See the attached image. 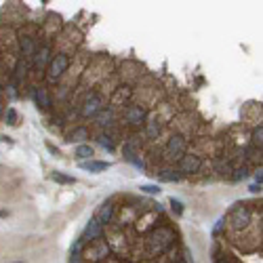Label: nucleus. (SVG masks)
<instances>
[{
	"instance_id": "obj_1",
	"label": "nucleus",
	"mask_w": 263,
	"mask_h": 263,
	"mask_svg": "<svg viewBox=\"0 0 263 263\" xmlns=\"http://www.w3.org/2000/svg\"><path fill=\"white\" fill-rule=\"evenodd\" d=\"M185 147H188V141H185L181 135H173L169 139V143L164 147V158L166 160H179L185 156Z\"/></svg>"
},
{
	"instance_id": "obj_2",
	"label": "nucleus",
	"mask_w": 263,
	"mask_h": 263,
	"mask_svg": "<svg viewBox=\"0 0 263 263\" xmlns=\"http://www.w3.org/2000/svg\"><path fill=\"white\" fill-rule=\"evenodd\" d=\"M70 66V57L68 55H57L51 59L49 63V80L55 82L57 78H61L63 74H66V70Z\"/></svg>"
},
{
	"instance_id": "obj_3",
	"label": "nucleus",
	"mask_w": 263,
	"mask_h": 263,
	"mask_svg": "<svg viewBox=\"0 0 263 263\" xmlns=\"http://www.w3.org/2000/svg\"><path fill=\"white\" fill-rule=\"evenodd\" d=\"M202 160L198 156H192V154H185L183 158H179V173L181 175H194V173L200 171Z\"/></svg>"
},
{
	"instance_id": "obj_4",
	"label": "nucleus",
	"mask_w": 263,
	"mask_h": 263,
	"mask_svg": "<svg viewBox=\"0 0 263 263\" xmlns=\"http://www.w3.org/2000/svg\"><path fill=\"white\" fill-rule=\"evenodd\" d=\"M229 223H232V228H236V229L246 228L248 223H251V210L246 207H236L232 210V215H229Z\"/></svg>"
},
{
	"instance_id": "obj_5",
	"label": "nucleus",
	"mask_w": 263,
	"mask_h": 263,
	"mask_svg": "<svg viewBox=\"0 0 263 263\" xmlns=\"http://www.w3.org/2000/svg\"><path fill=\"white\" fill-rule=\"evenodd\" d=\"M145 116H147L145 107L131 105L129 110H126V114H124V120H126V124H131V126H141L145 123Z\"/></svg>"
},
{
	"instance_id": "obj_6",
	"label": "nucleus",
	"mask_w": 263,
	"mask_h": 263,
	"mask_svg": "<svg viewBox=\"0 0 263 263\" xmlns=\"http://www.w3.org/2000/svg\"><path fill=\"white\" fill-rule=\"evenodd\" d=\"M101 234H104V226H101L97 219H91V221H88V226H87V229H85V234H82V238H80V245L99 240Z\"/></svg>"
},
{
	"instance_id": "obj_7",
	"label": "nucleus",
	"mask_w": 263,
	"mask_h": 263,
	"mask_svg": "<svg viewBox=\"0 0 263 263\" xmlns=\"http://www.w3.org/2000/svg\"><path fill=\"white\" fill-rule=\"evenodd\" d=\"M101 110H104V101H101V97L99 95H91V97L85 101V105H82V116H87V118L97 116Z\"/></svg>"
},
{
	"instance_id": "obj_8",
	"label": "nucleus",
	"mask_w": 263,
	"mask_h": 263,
	"mask_svg": "<svg viewBox=\"0 0 263 263\" xmlns=\"http://www.w3.org/2000/svg\"><path fill=\"white\" fill-rule=\"evenodd\" d=\"M49 63H51V49L49 47H42L40 53L34 55V68L36 70H42V68H47Z\"/></svg>"
},
{
	"instance_id": "obj_9",
	"label": "nucleus",
	"mask_w": 263,
	"mask_h": 263,
	"mask_svg": "<svg viewBox=\"0 0 263 263\" xmlns=\"http://www.w3.org/2000/svg\"><path fill=\"white\" fill-rule=\"evenodd\" d=\"M112 217H114V204L112 202H105L104 207H101V210H99V215L95 217L101 226H107V223L112 221Z\"/></svg>"
},
{
	"instance_id": "obj_10",
	"label": "nucleus",
	"mask_w": 263,
	"mask_h": 263,
	"mask_svg": "<svg viewBox=\"0 0 263 263\" xmlns=\"http://www.w3.org/2000/svg\"><path fill=\"white\" fill-rule=\"evenodd\" d=\"M80 169L82 171H88V173H101L107 169V162H97V160H88V162H80Z\"/></svg>"
},
{
	"instance_id": "obj_11",
	"label": "nucleus",
	"mask_w": 263,
	"mask_h": 263,
	"mask_svg": "<svg viewBox=\"0 0 263 263\" xmlns=\"http://www.w3.org/2000/svg\"><path fill=\"white\" fill-rule=\"evenodd\" d=\"M36 104L42 107V110H49L51 107V99H49V91L47 88H36Z\"/></svg>"
},
{
	"instance_id": "obj_12",
	"label": "nucleus",
	"mask_w": 263,
	"mask_h": 263,
	"mask_svg": "<svg viewBox=\"0 0 263 263\" xmlns=\"http://www.w3.org/2000/svg\"><path fill=\"white\" fill-rule=\"evenodd\" d=\"M21 51H23L25 57L36 55V42L32 40V38H21Z\"/></svg>"
},
{
	"instance_id": "obj_13",
	"label": "nucleus",
	"mask_w": 263,
	"mask_h": 263,
	"mask_svg": "<svg viewBox=\"0 0 263 263\" xmlns=\"http://www.w3.org/2000/svg\"><path fill=\"white\" fill-rule=\"evenodd\" d=\"M158 179L160 181H179V179H181V173L179 171H160Z\"/></svg>"
},
{
	"instance_id": "obj_14",
	"label": "nucleus",
	"mask_w": 263,
	"mask_h": 263,
	"mask_svg": "<svg viewBox=\"0 0 263 263\" xmlns=\"http://www.w3.org/2000/svg\"><path fill=\"white\" fill-rule=\"evenodd\" d=\"M93 156H95V150H93L91 145H85V143H82V145L76 147V158H91V160H93Z\"/></svg>"
},
{
	"instance_id": "obj_15",
	"label": "nucleus",
	"mask_w": 263,
	"mask_h": 263,
	"mask_svg": "<svg viewBox=\"0 0 263 263\" xmlns=\"http://www.w3.org/2000/svg\"><path fill=\"white\" fill-rule=\"evenodd\" d=\"M160 131H162V129H160V124L156 123V120H152V123H147V124H145V135H147L150 139H158Z\"/></svg>"
},
{
	"instance_id": "obj_16",
	"label": "nucleus",
	"mask_w": 263,
	"mask_h": 263,
	"mask_svg": "<svg viewBox=\"0 0 263 263\" xmlns=\"http://www.w3.org/2000/svg\"><path fill=\"white\" fill-rule=\"evenodd\" d=\"M51 177H53V181H57V183H74L76 181V179L74 177H70V175H66V173H59V171H55L53 173V175H51Z\"/></svg>"
},
{
	"instance_id": "obj_17",
	"label": "nucleus",
	"mask_w": 263,
	"mask_h": 263,
	"mask_svg": "<svg viewBox=\"0 0 263 263\" xmlns=\"http://www.w3.org/2000/svg\"><path fill=\"white\" fill-rule=\"evenodd\" d=\"M97 123H99V126H105V123H112V110H107V112L101 110L97 114Z\"/></svg>"
},
{
	"instance_id": "obj_18",
	"label": "nucleus",
	"mask_w": 263,
	"mask_h": 263,
	"mask_svg": "<svg viewBox=\"0 0 263 263\" xmlns=\"http://www.w3.org/2000/svg\"><path fill=\"white\" fill-rule=\"evenodd\" d=\"M261 137H263V126L259 124V126H255V131H253V143L261 147Z\"/></svg>"
},
{
	"instance_id": "obj_19",
	"label": "nucleus",
	"mask_w": 263,
	"mask_h": 263,
	"mask_svg": "<svg viewBox=\"0 0 263 263\" xmlns=\"http://www.w3.org/2000/svg\"><path fill=\"white\" fill-rule=\"evenodd\" d=\"M232 175H234V181H240V179H246L248 177V169H246V166H242V169H236Z\"/></svg>"
},
{
	"instance_id": "obj_20",
	"label": "nucleus",
	"mask_w": 263,
	"mask_h": 263,
	"mask_svg": "<svg viewBox=\"0 0 263 263\" xmlns=\"http://www.w3.org/2000/svg\"><path fill=\"white\" fill-rule=\"evenodd\" d=\"M6 124H11V126L17 124V112L13 110V107H9V110H6Z\"/></svg>"
},
{
	"instance_id": "obj_21",
	"label": "nucleus",
	"mask_w": 263,
	"mask_h": 263,
	"mask_svg": "<svg viewBox=\"0 0 263 263\" xmlns=\"http://www.w3.org/2000/svg\"><path fill=\"white\" fill-rule=\"evenodd\" d=\"M99 143L101 145H104V147H107V150H114V143H112V139L110 137H107V135H101V137H99Z\"/></svg>"
},
{
	"instance_id": "obj_22",
	"label": "nucleus",
	"mask_w": 263,
	"mask_h": 263,
	"mask_svg": "<svg viewBox=\"0 0 263 263\" xmlns=\"http://www.w3.org/2000/svg\"><path fill=\"white\" fill-rule=\"evenodd\" d=\"M217 171L226 173V175H232V166H229V162H217Z\"/></svg>"
},
{
	"instance_id": "obj_23",
	"label": "nucleus",
	"mask_w": 263,
	"mask_h": 263,
	"mask_svg": "<svg viewBox=\"0 0 263 263\" xmlns=\"http://www.w3.org/2000/svg\"><path fill=\"white\" fill-rule=\"evenodd\" d=\"M141 192H145V194H160V188L158 185H141Z\"/></svg>"
},
{
	"instance_id": "obj_24",
	"label": "nucleus",
	"mask_w": 263,
	"mask_h": 263,
	"mask_svg": "<svg viewBox=\"0 0 263 263\" xmlns=\"http://www.w3.org/2000/svg\"><path fill=\"white\" fill-rule=\"evenodd\" d=\"M171 207H173V210H175L177 215H181V213H183V204L179 202V200H175V198H171Z\"/></svg>"
},
{
	"instance_id": "obj_25",
	"label": "nucleus",
	"mask_w": 263,
	"mask_h": 263,
	"mask_svg": "<svg viewBox=\"0 0 263 263\" xmlns=\"http://www.w3.org/2000/svg\"><path fill=\"white\" fill-rule=\"evenodd\" d=\"M255 179H257V183L261 185V179H263V177H261V169H259V173H257V177H255Z\"/></svg>"
},
{
	"instance_id": "obj_26",
	"label": "nucleus",
	"mask_w": 263,
	"mask_h": 263,
	"mask_svg": "<svg viewBox=\"0 0 263 263\" xmlns=\"http://www.w3.org/2000/svg\"><path fill=\"white\" fill-rule=\"evenodd\" d=\"M217 263H229V261H228L226 257H221V259H219V261H217Z\"/></svg>"
},
{
	"instance_id": "obj_27",
	"label": "nucleus",
	"mask_w": 263,
	"mask_h": 263,
	"mask_svg": "<svg viewBox=\"0 0 263 263\" xmlns=\"http://www.w3.org/2000/svg\"><path fill=\"white\" fill-rule=\"evenodd\" d=\"M17 263H23V261H17Z\"/></svg>"
},
{
	"instance_id": "obj_28",
	"label": "nucleus",
	"mask_w": 263,
	"mask_h": 263,
	"mask_svg": "<svg viewBox=\"0 0 263 263\" xmlns=\"http://www.w3.org/2000/svg\"><path fill=\"white\" fill-rule=\"evenodd\" d=\"M179 263H185V261H179Z\"/></svg>"
}]
</instances>
